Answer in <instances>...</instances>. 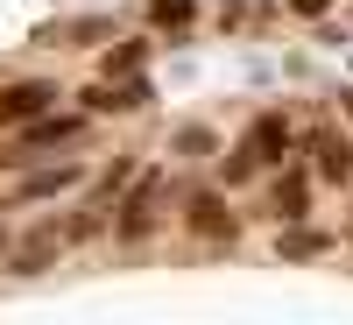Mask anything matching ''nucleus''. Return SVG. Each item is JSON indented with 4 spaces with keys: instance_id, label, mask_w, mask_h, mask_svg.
<instances>
[{
    "instance_id": "1",
    "label": "nucleus",
    "mask_w": 353,
    "mask_h": 325,
    "mask_svg": "<svg viewBox=\"0 0 353 325\" xmlns=\"http://www.w3.org/2000/svg\"><path fill=\"white\" fill-rule=\"evenodd\" d=\"M290 141H297V135H290V121H283V113H254V121H248V135H241V156L261 170V163H283V156H290Z\"/></svg>"
},
{
    "instance_id": "2",
    "label": "nucleus",
    "mask_w": 353,
    "mask_h": 325,
    "mask_svg": "<svg viewBox=\"0 0 353 325\" xmlns=\"http://www.w3.org/2000/svg\"><path fill=\"white\" fill-rule=\"evenodd\" d=\"M57 106V85L43 78H14V85H0V128H21V121H36V113Z\"/></svg>"
},
{
    "instance_id": "3",
    "label": "nucleus",
    "mask_w": 353,
    "mask_h": 325,
    "mask_svg": "<svg viewBox=\"0 0 353 325\" xmlns=\"http://www.w3.org/2000/svg\"><path fill=\"white\" fill-rule=\"evenodd\" d=\"M311 163H318L325 184H346V177H353V141L339 128H311Z\"/></svg>"
},
{
    "instance_id": "4",
    "label": "nucleus",
    "mask_w": 353,
    "mask_h": 325,
    "mask_svg": "<svg viewBox=\"0 0 353 325\" xmlns=\"http://www.w3.org/2000/svg\"><path fill=\"white\" fill-rule=\"evenodd\" d=\"M156 205H163V177H141L121 205V241H141V233L156 226Z\"/></svg>"
},
{
    "instance_id": "5",
    "label": "nucleus",
    "mask_w": 353,
    "mask_h": 325,
    "mask_svg": "<svg viewBox=\"0 0 353 325\" xmlns=\"http://www.w3.org/2000/svg\"><path fill=\"white\" fill-rule=\"evenodd\" d=\"M64 241H71V226H36V233H28V241H21V255H14V269H21V276L50 269V262L64 255Z\"/></svg>"
},
{
    "instance_id": "6",
    "label": "nucleus",
    "mask_w": 353,
    "mask_h": 325,
    "mask_svg": "<svg viewBox=\"0 0 353 325\" xmlns=\"http://www.w3.org/2000/svg\"><path fill=\"white\" fill-rule=\"evenodd\" d=\"M85 121L78 113H36V121H21V149H50V141H78Z\"/></svg>"
},
{
    "instance_id": "7",
    "label": "nucleus",
    "mask_w": 353,
    "mask_h": 325,
    "mask_svg": "<svg viewBox=\"0 0 353 325\" xmlns=\"http://www.w3.org/2000/svg\"><path fill=\"white\" fill-rule=\"evenodd\" d=\"M191 233H205V241H219V233H226V241H233V213H226V198H212V191L191 198Z\"/></svg>"
},
{
    "instance_id": "8",
    "label": "nucleus",
    "mask_w": 353,
    "mask_h": 325,
    "mask_svg": "<svg viewBox=\"0 0 353 325\" xmlns=\"http://www.w3.org/2000/svg\"><path fill=\"white\" fill-rule=\"evenodd\" d=\"M71 184H85V163H57V170H36L21 184V198H57V191H71Z\"/></svg>"
},
{
    "instance_id": "9",
    "label": "nucleus",
    "mask_w": 353,
    "mask_h": 325,
    "mask_svg": "<svg viewBox=\"0 0 353 325\" xmlns=\"http://www.w3.org/2000/svg\"><path fill=\"white\" fill-rule=\"evenodd\" d=\"M276 219H304V177H297V170L276 184Z\"/></svg>"
},
{
    "instance_id": "10",
    "label": "nucleus",
    "mask_w": 353,
    "mask_h": 325,
    "mask_svg": "<svg viewBox=\"0 0 353 325\" xmlns=\"http://www.w3.org/2000/svg\"><path fill=\"white\" fill-rule=\"evenodd\" d=\"M149 64V43H121V50H106V78H128Z\"/></svg>"
},
{
    "instance_id": "11",
    "label": "nucleus",
    "mask_w": 353,
    "mask_h": 325,
    "mask_svg": "<svg viewBox=\"0 0 353 325\" xmlns=\"http://www.w3.org/2000/svg\"><path fill=\"white\" fill-rule=\"evenodd\" d=\"M332 241H325V233H283V255L290 262H304V255H325Z\"/></svg>"
},
{
    "instance_id": "12",
    "label": "nucleus",
    "mask_w": 353,
    "mask_h": 325,
    "mask_svg": "<svg viewBox=\"0 0 353 325\" xmlns=\"http://www.w3.org/2000/svg\"><path fill=\"white\" fill-rule=\"evenodd\" d=\"M191 8H198V0H149V14H156L163 28H184V21H191Z\"/></svg>"
},
{
    "instance_id": "13",
    "label": "nucleus",
    "mask_w": 353,
    "mask_h": 325,
    "mask_svg": "<svg viewBox=\"0 0 353 325\" xmlns=\"http://www.w3.org/2000/svg\"><path fill=\"white\" fill-rule=\"evenodd\" d=\"M212 149H219V141L205 135V128H184V135H176V156H212Z\"/></svg>"
},
{
    "instance_id": "14",
    "label": "nucleus",
    "mask_w": 353,
    "mask_h": 325,
    "mask_svg": "<svg viewBox=\"0 0 353 325\" xmlns=\"http://www.w3.org/2000/svg\"><path fill=\"white\" fill-rule=\"evenodd\" d=\"M0 255H8V226H0Z\"/></svg>"
},
{
    "instance_id": "15",
    "label": "nucleus",
    "mask_w": 353,
    "mask_h": 325,
    "mask_svg": "<svg viewBox=\"0 0 353 325\" xmlns=\"http://www.w3.org/2000/svg\"><path fill=\"white\" fill-rule=\"evenodd\" d=\"M346 113H353V92H346Z\"/></svg>"
}]
</instances>
